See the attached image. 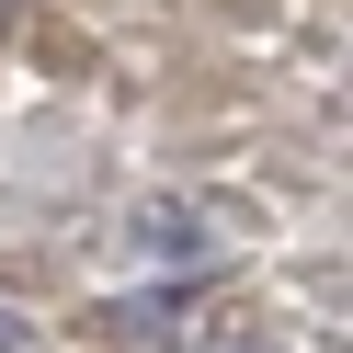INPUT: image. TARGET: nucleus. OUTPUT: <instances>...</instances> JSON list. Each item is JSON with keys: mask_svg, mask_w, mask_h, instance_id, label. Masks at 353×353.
Listing matches in <instances>:
<instances>
[{"mask_svg": "<svg viewBox=\"0 0 353 353\" xmlns=\"http://www.w3.org/2000/svg\"><path fill=\"white\" fill-rule=\"evenodd\" d=\"M137 239H148L160 262H194V251H205V228H194V205H148V216H137Z\"/></svg>", "mask_w": 353, "mask_h": 353, "instance_id": "1", "label": "nucleus"}]
</instances>
